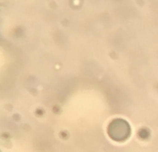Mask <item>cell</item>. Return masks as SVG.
<instances>
[{"mask_svg":"<svg viewBox=\"0 0 158 152\" xmlns=\"http://www.w3.org/2000/svg\"><path fill=\"white\" fill-rule=\"evenodd\" d=\"M131 134V128L126 120H114L109 126V134L114 140L123 141Z\"/></svg>","mask_w":158,"mask_h":152,"instance_id":"1","label":"cell"}]
</instances>
